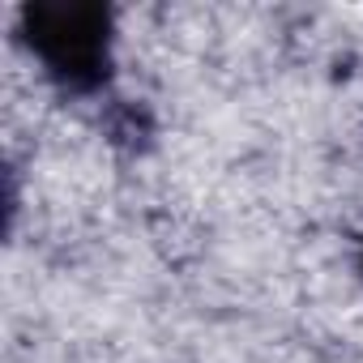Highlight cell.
Wrapping results in <instances>:
<instances>
[{
  "mask_svg": "<svg viewBox=\"0 0 363 363\" xmlns=\"http://www.w3.org/2000/svg\"><path fill=\"white\" fill-rule=\"evenodd\" d=\"M22 39L65 94H99L111 82V9L90 0H35L22 9Z\"/></svg>",
  "mask_w": 363,
  "mask_h": 363,
  "instance_id": "1",
  "label": "cell"
},
{
  "mask_svg": "<svg viewBox=\"0 0 363 363\" xmlns=\"http://www.w3.org/2000/svg\"><path fill=\"white\" fill-rule=\"evenodd\" d=\"M359 278H363V252H359Z\"/></svg>",
  "mask_w": 363,
  "mask_h": 363,
  "instance_id": "2",
  "label": "cell"
}]
</instances>
